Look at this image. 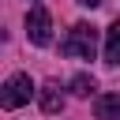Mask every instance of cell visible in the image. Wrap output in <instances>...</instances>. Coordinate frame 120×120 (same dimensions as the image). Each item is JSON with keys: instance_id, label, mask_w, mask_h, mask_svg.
<instances>
[{"instance_id": "obj_7", "label": "cell", "mask_w": 120, "mask_h": 120, "mask_svg": "<svg viewBox=\"0 0 120 120\" xmlns=\"http://www.w3.org/2000/svg\"><path fill=\"white\" fill-rule=\"evenodd\" d=\"M71 90H75L79 98H86V94L94 90V79H90V75H75V79H71Z\"/></svg>"}, {"instance_id": "obj_4", "label": "cell", "mask_w": 120, "mask_h": 120, "mask_svg": "<svg viewBox=\"0 0 120 120\" xmlns=\"http://www.w3.org/2000/svg\"><path fill=\"white\" fill-rule=\"evenodd\" d=\"M94 112H98V120H120V94H98Z\"/></svg>"}, {"instance_id": "obj_2", "label": "cell", "mask_w": 120, "mask_h": 120, "mask_svg": "<svg viewBox=\"0 0 120 120\" xmlns=\"http://www.w3.org/2000/svg\"><path fill=\"white\" fill-rule=\"evenodd\" d=\"M30 94H34V82H30V75H11L8 82H4V90H0V105L4 109H19V105H26L30 101Z\"/></svg>"}, {"instance_id": "obj_5", "label": "cell", "mask_w": 120, "mask_h": 120, "mask_svg": "<svg viewBox=\"0 0 120 120\" xmlns=\"http://www.w3.org/2000/svg\"><path fill=\"white\" fill-rule=\"evenodd\" d=\"M41 109H45L49 116L64 109V94H60V86H56V82H45V86H41Z\"/></svg>"}, {"instance_id": "obj_3", "label": "cell", "mask_w": 120, "mask_h": 120, "mask_svg": "<svg viewBox=\"0 0 120 120\" xmlns=\"http://www.w3.org/2000/svg\"><path fill=\"white\" fill-rule=\"evenodd\" d=\"M26 38H30L34 45H49V41H52V19H49V11H45L41 4L26 11Z\"/></svg>"}, {"instance_id": "obj_6", "label": "cell", "mask_w": 120, "mask_h": 120, "mask_svg": "<svg viewBox=\"0 0 120 120\" xmlns=\"http://www.w3.org/2000/svg\"><path fill=\"white\" fill-rule=\"evenodd\" d=\"M105 64H120V19L105 30Z\"/></svg>"}, {"instance_id": "obj_8", "label": "cell", "mask_w": 120, "mask_h": 120, "mask_svg": "<svg viewBox=\"0 0 120 120\" xmlns=\"http://www.w3.org/2000/svg\"><path fill=\"white\" fill-rule=\"evenodd\" d=\"M79 4H82V8H98L101 0H79Z\"/></svg>"}, {"instance_id": "obj_1", "label": "cell", "mask_w": 120, "mask_h": 120, "mask_svg": "<svg viewBox=\"0 0 120 120\" xmlns=\"http://www.w3.org/2000/svg\"><path fill=\"white\" fill-rule=\"evenodd\" d=\"M60 52L71 56V60H94V52H98V30L90 22H75L68 30V38L60 41Z\"/></svg>"}]
</instances>
